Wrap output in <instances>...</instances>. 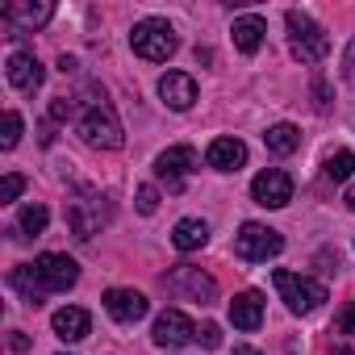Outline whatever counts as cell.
Returning <instances> with one entry per match:
<instances>
[{
  "mask_svg": "<svg viewBox=\"0 0 355 355\" xmlns=\"http://www.w3.org/2000/svg\"><path fill=\"white\" fill-rule=\"evenodd\" d=\"M5 76H9V84L17 88V92H38L42 88V80H46V71H42V63L34 59V55H26V51H17L13 59H9V67H5Z\"/></svg>",
  "mask_w": 355,
  "mask_h": 355,
  "instance_id": "obj_13",
  "label": "cell"
},
{
  "mask_svg": "<svg viewBox=\"0 0 355 355\" xmlns=\"http://www.w3.org/2000/svg\"><path fill=\"white\" fill-rule=\"evenodd\" d=\"M251 197H255V205H263V209H284V205L293 201V175L280 171V167L259 171L255 180H251Z\"/></svg>",
  "mask_w": 355,
  "mask_h": 355,
  "instance_id": "obj_10",
  "label": "cell"
},
{
  "mask_svg": "<svg viewBox=\"0 0 355 355\" xmlns=\"http://www.w3.org/2000/svg\"><path fill=\"white\" fill-rule=\"evenodd\" d=\"M197 150L193 146H167L159 159H155V175L167 184V193H184V180L197 171Z\"/></svg>",
  "mask_w": 355,
  "mask_h": 355,
  "instance_id": "obj_8",
  "label": "cell"
},
{
  "mask_svg": "<svg viewBox=\"0 0 355 355\" xmlns=\"http://www.w3.org/2000/svg\"><path fill=\"white\" fill-rule=\"evenodd\" d=\"M343 201H347V209H351V214H355V184H351V189H347V197H343Z\"/></svg>",
  "mask_w": 355,
  "mask_h": 355,
  "instance_id": "obj_31",
  "label": "cell"
},
{
  "mask_svg": "<svg viewBox=\"0 0 355 355\" xmlns=\"http://www.w3.org/2000/svg\"><path fill=\"white\" fill-rule=\"evenodd\" d=\"M288 46H293V55L301 59V63H322L326 55H330V38H326V30L309 17V13H301V9H288Z\"/></svg>",
  "mask_w": 355,
  "mask_h": 355,
  "instance_id": "obj_4",
  "label": "cell"
},
{
  "mask_svg": "<svg viewBox=\"0 0 355 355\" xmlns=\"http://www.w3.org/2000/svg\"><path fill=\"white\" fill-rule=\"evenodd\" d=\"M338 330H343V334H355V301L338 313Z\"/></svg>",
  "mask_w": 355,
  "mask_h": 355,
  "instance_id": "obj_29",
  "label": "cell"
},
{
  "mask_svg": "<svg viewBox=\"0 0 355 355\" xmlns=\"http://www.w3.org/2000/svg\"><path fill=\"white\" fill-rule=\"evenodd\" d=\"M159 209V189L155 184H142L138 189V214H155Z\"/></svg>",
  "mask_w": 355,
  "mask_h": 355,
  "instance_id": "obj_25",
  "label": "cell"
},
{
  "mask_svg": "<svg viewBox=\"0 0 355 355\" xmlns=\"http://www.w3.org/2000/svg\"><path fill=\"white\" fill-rule=\"evenodd\" d=\"M280 251H284V239H280V230H272V226L247 222V226L234 234V255H239V259H247V263L276 259Z\"/></svg>",
  "mask_w": 355,
  "mask_h": 355,
  "instance_id": "obj_6",
  "label": "cell"
},
{
  "mask_svg": "<svg viewBox=\"0 0 355 355\" xmlns=\"http://www.w3.org/2000/svg\"><path fill=\"white\" fill-rule=\"evenodd\" d=\"M46 222H51L46 205H26V209H21V218H17V234H42V230H46Z\"/></svg>",
  "mask_w": 355,
  "mask_h": 355,
  "instance_id": "obj_21",
  "label": "cell"
},
{
  "mask_svg": "<svg viewBox=\"0 0 355 355\" xmlns=\"http://www.w3.org/2000/svg\"><path fill=\"white\" fill-rule=\"evenodd\" d=\"M272 284H276L280 301H284L293 313H313V309L326 301V284H318V280H309V276H297V272H284V268L272 276Z\"/></svg>",
  "mask_w": 355,
  "mask_h": 355,
  "instance_id": "obj_5",
  "label": "cell"
},
{
  "mask_svg": "<svg viewBox=\"0 0 355 355\" xmlns=\"http://www.w3.org/2000/svg\"><path fill=\"white\" fill-rule=\"evenodd\" d=\"M9 347H13V351H26V347H30V338H26L21 330H13V338H9Z\"/></svg>",
  "mask_w": 355,
  "mask_h": 355,
  "instance_id": "obj_30",
  "label": "cell"
},
{
  "mask_svg": "<svg viewBox=\"0 0 355 355\" xmlns=\"http://www.w3.org/2000/svg\"><path fill=\"white\" fill-rule=\"evenodd\" d=\"M197 343H205V347H222V326H218V322H205V326L197 330Z\"/></svg>",
  "mask_w": 355,
  "mask_h": 355,
  "instance_id": "obj_26",
  "label": "cell"
},
{
  "mask_svg": "<svg viewBox=\"0 0 355 355\" xmlns=\"http://www.w3.org/2000/svg\"><path fill=\"white\" fill-rule=\"evenodd\" d=\"M159 96H163V105H171V109H193V101H197V80L189 76V71H167L163 80H159Z\"/></svg>",
  "mask_w": 355,
  "mask_h": 355,
  "instance_id": "obj_14",
  "label": "cell"
},
{
  "mask_svg": "<svg viewBox=\"0 0 355 355\" xmlns=\"http://www.w3.org/2000/svg\"><path fill=\"white\" fill-rule=\"evenodd\" d=\"M163 284H167V293L184 297V301H197V305H209V301L218 297V284H214V276H205V272H201V268H193V263L171 268V272L163 276Z\"/></svg>",
  "mask_w": 355,
  "mask_h": 355,
  "instance_id": "obj_7",
  "label": "cell"
},
{
  "mask_svg": "<svg viewBox=\"0 0 355 355\" xmlns=\"http://www.w3.org/2000/svg\"><path fill=\"white\" fill-rule=\"evenodd\" d=\"M0 17H5L13 30L30 34V30H42L55 17V5H51V0H38V5H34V0H13V5L0 9Z\"/></svg>",
  "mask_w": 355,
  "mask_h": 355,
  "instance_id": "obj_11",
  "label": "cell"
},
{
  "mask_svg": "<svg viewBox=\"0 0 355 355\" xmlns=\"http://www.w3.org/2000/svg\"><path fill=\"white\" fill-rule=\"evenodd\" d=\"M263 146H268L272 155H293V150L301 146V130H297V125H288V121H280V125H268V134H263Z\"/></svg>",
  "mask_w": 355,
  "mask_h": 355,
  "instance_id": "obj_20",
  "label": "cell"
},
{
  "mask_svg": "<svg viewBox=\"0 0 355 355\" xmlns=\"http://www.w3.org/2000/svg\"><path fill=\"white\" fill-rule=\"evenodd\" d=\"M234 46L243 51V55H255L259 46H263V34H268V21L263 17H255V13H247V17H239L234 21Z\"/></svg>",
  "mask_w": 355,
  "mask_h": 355,
  "instance_id": "obj_18",
  "label": "cell"
},
{
  "mask_svg": "<svg viewBox=\"0 0 355 355\" xmlns=\"http://www.w3.org/2000/svg\"><path fill=\"white\" fill-rule=\"evenodd\" d=\"M130 46L138 59L146 63H167L175 55V46H180V38H175V30L163 21V17H142L134 30H130Z\"/></svg>",
  "mask_w": 355,
  "mask_h": 355,
  "instance_id": "obj_2",
  "label": "cell"
},
{
  "mask_svg": "<svg viewBox=\"0 0 355 355\" xmlns=\"http://www.w3.org/2000/svg\"><path fill=\"white\" fill-rule=\"evenodd\" d=\"M80 134H84L88 146H101V150H117V146L125 142L121 121H117V113H113V105H109L105 96H96V101L80 113Z\"/></svg>",
  "mask_w": 355,
  "mask_h": 355,
  "instance_id": "obj_3",
  "label": "cell"
},
{
  "mask_svg": "<svg viewBox=\"0 0 355 355\" xmlns=\"http://www.w3.org/2000/svg\"><path fill=\"white\" fill-rule=\"evenodd\" d=\"M205 163L214 171H239L247 163V142L243 138H214L205 150Z\"/></svg>",
  "mask_w": 355,
  "mask_h": 355,
  "instance_id": "obj_15",
  "label": "cell"
},
{
  "mask_svg": "<svg viewBox=\"0 0 355 355\" xmlns=\"http://www.w3.org/2000/svg\"><path fill=\"white\" fill-rule=\"evenodd\" d=\"M234 355H259L255 347H234Z\"/></svg>",
  "mask_w": 355,
  "mask_h": 355,
  "instance_id": "obj_32",
  "label": "cell"
},
{
  "mask_svg": "<svg viewBox=\"0 0 355 355\" xmlns=\"http://www.w3.org/2000/svg\"><path fill=\"white\" fill-rule=\"evenodd\" d=\"M71 109H76V105H71L67 96H59V101H51V121H67V117H71Z\"/></svg>",
  "mask_w": 355,
  "mask_h": 355,
  "instance_id": "obj_27",
  "label": "cell"
},
{
  "mask_svg": "<svg viewBox=\"0 0 355 355\" xmlns=\"http://www.w3.org/2000/svg\"><path fill=\"white\" fill-rule=\"evenodd\" d=\"M171 243H175V251H197V247L209 243V226L201 218H184V222H175Z\"/></svg>",
  "mask_w": 355,
  "mask_h": 355,
  "instance_id": "obj_19",
  "label": "cell"
},
{
  "mask_svg": "<svg viewBox=\"0 0 355 355\" xmlns=\"http://www.w3.org/2000/svg\"><path fill=\"white\" fill-rule=\"evenodd\" d=\"M51 326H55V334H59L63 343H80V338H88L92 318H88V309H80V305H63V309H55Z\"/></svg>",
  "mask_w": 355,
  "mask_h": 355,
  "instance_id": "obj_16",
  "label": "cell"
},
{
  "mask_svg": "<svg viewBox=\"0 0 355 355\" xmlns=\"http://www.w3.org/2000/svg\"><path fill=\"white\" fill-rule=\"evenodd\" d=\"M105 309H109V318L113 322H138V318H146V297L138 293V288H109L105 293Z\"/></svg>",
  "mask_w": 355,
  "mask_h": 355,
  "instance_id": "obj_12",
  "label": "cell"
},
{
  "mask_svg": "<svg viewBox=\"0 0 355 355\" xmlns=\"http://www.w3.org/2000/svg\"><path fill=\"white\" fill-rule=\"evenodd\" d=\"M343 80L355 88V38H351V46H347V55H343Z\"/></svg>",
  "mask_w": 355,
  "mask_h": 355,
  "instance_id": "obj_28",
  "label": "cell"
},
{
  "mask_svg": "<svg viewBox=\"0 0 355 355\" xmlns=\"http://www.w3.org/2000/svg\"><path fill=\"white\" fill-rule=\"evenodd\" d=\"M17 138H21V113H5V134H0V146H5V150H13L17 146Z\"/></svg>",
  "mask_w": 355,
  "mask_h": 355,
  "instance_id": "obj_23",
  "label": "cell"
},
{
  "mask_svg": "<svg viewBox=\"0 0 355 355\" xmlns=\"http://www.w3.org/2000/svg\"><path fill=\"white\" fill-rule=\"evenodd\" d=\"M21 189H26V180H21L17 171H9V175H5V184H0V201H5V205H13V201L21 197Z\"/></svg>",
  "mask_w": 355,
  "mask_h": 355,
  "instance_id": "obj_24",
  "label": "cell"
},
{
  "mask_svg": "<svg viewBox=\"0 0 355 355\" xmlns=\"http://www.w3.org/2000/svg\"><path fill=\"white\" fill-rule=\"evenodd\" d=\"M80 280V263L71 255H59V251H46L38 255L34 263H21L9 272V284L30 301V305H42L46 293H67L71 284Z\"/></svg>",
  "mask_w": 355,
  "mask_h": 355,
  "instance_id": "obj_1",
  "label": "cell"
},
{
  "mask_svg": "<svg viewBox=\"0 0 355 355\" xmlns=\"http://www.w3.org/2000/svg\"><path fill=\"white\" fill-rule=\"evenodd\" d=\"M326 175L330 180H351L355 175V150H334L326 159Z\"/></svg>",
  "mask_w": 355,
  "mask_h": 355,
  "instance_id": "obj_22",
  "label": "cell"
},
{
  "mask_svg": "<svg viewBox=\"0 0 355 355\" xmlns=\"http://www.w3.org/2000/svg\"><path fill=\"white\" fill-rule=\"evenodd\" d=\"M230 322H234L239 330H259V322H263V297H259L255 288L239 293V297L230 301Z\"/></svg>",
  "mask_w": 355,
  "mask_h": 355,
  "instance_id": "obj_17",
  "label": "cell"
},
{
  "mask_svg": "<svg viewBox=\"0 0 355 355\" xmlns=\"http://www.w3.org/2000/svg\"><path fill=\"white\" fill-rule=\"evenodd\" d=\"M150 338H155V347H163V351H180V347H189V343L197 338V326H193V318H189L184 309H163V313L155 318Z\"/></svg>",
  "mask_w": 355,
  "mask_h": 355,
  "instance_id": "obj_9",
  "label": "cell"
}]
</instances>
